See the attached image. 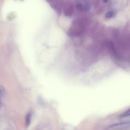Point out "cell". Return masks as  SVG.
Here are the masks:
<instances>
[{
	"label": "cell",
	"mask_w": 130,
	"mask_h": 130,
	"mask_svg": "<svg viewBox=\"0 0 130 130\" xmlns=\"http://www.w3.org/2000/svg\"><path fill=\"white\" fill-rule=\"evenodd\" d=\"M130 116V109H128L126 112L123 113L120 116V117L121 118H123V117H127V116Z\"/></svg>",
	"instance_id": "cell-4"
},
{
	"label": "cell",
	"mask_w": 130,
	"mask_h": 130,
	"mask_svg": "<svg viewBox=\"0 0 130 130\" xmlns=\"http://www.w3.org/2000/svg\"><path fill=\"white\" fill-rule=\"evenodd\" d=\"M31 113L29 112L26 117V126L28 127L30 126L31 121Z\"/></svg>",
	"instance_id": "cell-2"
},
{
	"label": "cell",
	"mask_w": 130,
	"mask_h": 130,
	"mask_svg": "<svg viewBox=\"0 0 130 130\" xmlns=\"http://www.w3.org/2000/svg\"><path fill=\"white\" fill-rule=\"evenodd\" d=\"M76 7H77V9L79 11H84L85 10H87V9L86 8V7L85 6H84L83 4L80 3H79L77 4Z\"/></svg>",
	"instance_id": "cell-3"
},
{
	"label": "cell",
	"mask_w": 130,
	"mask_h": 130,
	"mask_svg": "<svg viewBox=\"0 0 130 130\" xmlns=\"http://www.w3.org/2000/svg\"><path fill=\"white\" fill-rule=\"evenodd\" d=\"M130 126V123L126 122H121L119 124H113L109 126V129H125Z\"/></svg>",
	"instance_id": "cell-1"
},
{
	"label": "cell",
	"mask_w": 130,
	"mask_h": 130,
	"mask_svg": "<svg viewBox=\"0 0 130 130\" xmlns=\"http://www.w3.org/2000/svg\"><path fill=\"white\" fill-rule=\"evenodd\" d=\"M1 100H2L3 95L5 93V89L4 88L2 87V86H1Z\"/></svg>",
	"instance_id": "cell-6"
},
{
	"label": "cell",
	"mask_w": 130,
	"mask_h": 130,
	"mask_svg": "<svg viewBox=\"0 0 130 130\" xmlns=\"http://www.w3.org/2000/svg\"><path fill=\"white\" fill-rule=\"evenodd\" d=\"M103 1L104 3H107V2L108 1V0H103Z\"/></svg>",
	"instance_id": "cell-7"
},
{
	"label": "cell",
	"mask_w": 130,
	"mask_h": 130,
	"mask_svg": "<svg viewBox=\"0 0 130 130\" xmlns=\"http://www.w3.org/2000/svg\"><path fill=\"white\" fill-rule=\"evenodd\" d=\"M113 16H114L113 12L110 11V12H108L107 14H106L105 17H106V18H110L112 17Z\"/></svg>",
	"instance_id": "cell-5"
}]
</instances>
